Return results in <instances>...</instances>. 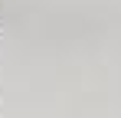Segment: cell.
Instances as JSON below:
<instances>
[]
</instances>
